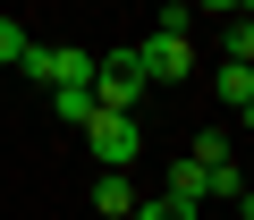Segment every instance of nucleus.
Masks as SVG:
<instances>
[{"instance_id": "obj_2", "label": "nucleus", "mask_w": 254, "mask_h": 220, "mask_svg": "<svg viewBox=\"0 0 254 220\" xmlns=\"http://www.w3.org/2000/svg\"><path fill=\"white\" fill-rule=\"evenodd\" d=\"M144 68H136V51H93V102L102 110H144Z\"/></svg>"}, {"instance_id": "obj_1", "label": "nucleus", "mask_w": 254, "mask_h": 220, "mask_svg": "<svg viewBox=\"0 0 254 220\" xmlns=\"http://www.w3.org/2000/svg\"><path fill=\"white\" fill-rule=\"evenodd\" d=\"M85 144H93V161H102V169H136L144 127H136V110H93V119H85Z\"/></svg>"}, {"instance_id": "obj_10", "label": "nucleus", "mask_w": 254, "mask_h": 220, "mask_svg": "<svg viewBox=\"0 0 254 220\" xmlns=\"http://www.w3.org/2000/svg\"><path fill=\"white\" fill-rule=\"evenodd\" d=\"M187 9H212V17H246V0H187Z\"/></svg>"}, {"instance_id": "obj_4", "label": "nucleus", "mask_w": 254, "mask_h": 220, "mask_svg": "<svg viewBox=\"0 0 254 220\" xmlns=\"http://www.w3.org/2000/svg\"><path fill=\"white\" fill-rule=\"evenodd\" d=\"M93 212H102V220H127V212H136V186H127V169H102V178H93Z\"/></svg>"}, {"instance_id": "obj_8", "label": "nucleus", "mask_w": 254, "mask_h": 220, "mask_svg": "<svg viewBox=\"0 0 254 220\" xmlns=\"http://www.w3.org/2000/svg\"><path fill=\"white\" fill-rule=\"evenodd\" d=\"M26 43H34V34H26L17 17H0V68H17V59H26Z\"/></svg>"}, {"instance_id": "obj_3", "label": "nucleus", "mask_w": 254, "mask_h": 220, "mask_svg": "<svg viewBox=\"0 0 254 220\" xmlns=\"http://www.w3.org/2000/svg\"><path fill=\"white\" fill-rule=\"evenodd\" d=\"M136 68H144V85H178L195 68V51H187V34H153V43H136Z\"/></svg>"}, {"instance_id": "obj_6", "label": "nucleus", "mask_w": 254, "mask_h": 220, "mask_svg": "<svg viewBox=\"0 0 254 220\" xmlns=\"http://www.w3.org/2000/svg\"><path fill=\"white\" fill-rule=\"evenodd\" d=\"M220 102L237 110V119L254 110V68H246V59H229V68H220Z\"/></svg>"}, {"instance_id": "obj_7", "label": "nucleus", "mask_w": 254, "mask_h": 220, "mask_svg": "<svg viewBox=\"0 0 254 220\" xmlns=\"http://www.w3.org/2000/svg\"><path fill=\"white\" fill-rule=\"evenodd\" d=\"M170 203H187V212L203 203V161H195V153H187V161H170Z\"/></svg>"}, {"instance_id": "obj_9", "label": "nucleus", "mask_w": 254, "mask_h": 220, "mask_svg": "<svg viewBox=\"0 0 254 220\" xmlns=\"http://www.w3.org/2000/svg\"><path fill=\"white\" fill-rule=\"evenodd\" d=\"M127 220H195V212H187V203H170V195H153V203L136 195V212H127Z\"/></svg>"}, {"instance_id": "obj_5", "label": "nucleus", "mask_w": 254, "mask_h": 220, "mask_svg": "<svg viewBox=\"0 0 254 220\" xmlns=\"http://www.w3.org/2000/svg\"><path fill=\"white\" fill-rule=\"evenodd\" d=\"M51 110H60L68 127H85V119H93L102 102H93V85H51Z\"/></svg>"}]
</instances>
